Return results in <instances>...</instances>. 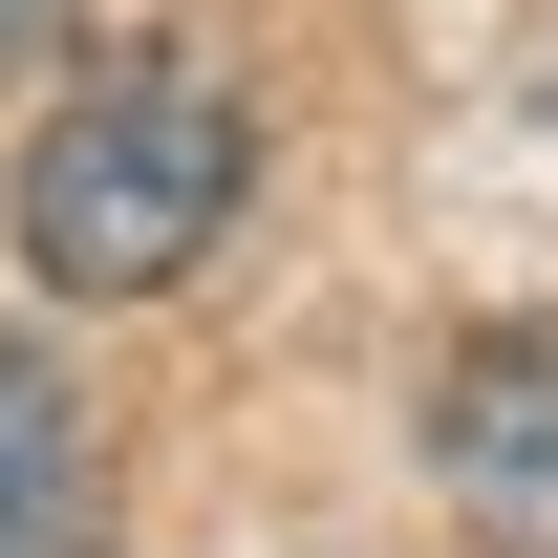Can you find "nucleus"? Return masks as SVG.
Here are the masks:
<instances>
[{"label": "nucleus", "mask_w": 558, "mask_h": 558, "mask_svg": "<svg viewBox=\"0 0 558 558\" xmlns=\"http://www.w3.org/2000/svg\"><path fill=\"white\" fill-rule=\"evenodd\" d=\"M236 194H258V130H236L194 65H108L22 150V258L65 279V301H172V279L236 236Z\"/></svg>", "instance_id": "obj_1"}, {"label": "nucleus", "mask_w": 558, "mask_h": 558, "mask_svg": "<svg viewBox=\"0 0 558 558\" xmlns=\"http://www.w3.org/2000/svg\"><path fill=\"white\" fill-rule=\"evenodd\" d=\"M409 429H429V473H451V515H473L494 558H558V344H537V323L451 344Z\"/></svg>", "instance_id": "obj_2"}, {"label": "nucleus", "mask_w": 558, "mask_h": 558, "mask_svg": "<svg viewBox=\"0 0 558 558\" xmlns=\"http://www.w3.org/2000/svg\"><path fill=\"white\" fill-rule=\"evenodd\" d=\"M65 537H86V387L0 344V558H65Z\"/></svg>", "instance_id": "obj_3"}, {"label": "nucleus", "mask_w": 558, "mask_h": 558, "mask_svg": "<svg viewBox=\"0 0 558 558\" xmlns=\"http://www.w3.org/2000/svg\"><path fill=\"white\" fill-rule=\"evenodd\" d=\"M22 44H44V0H0V65H22Z\"/></svg>", "instance_id": "obj_4"}]
</instances>
